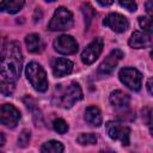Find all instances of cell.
Returning <instances> with one entry per match:
<instances>
[{
  "label": "cell",
  "mask_w": 153,
  "mask_h": 153,
  "mask_svg": "<svg viewBox=\"0 0 153 153\" xmlns=\"http://www.w3.org/2000/svg\"><path fill=\"white\" fill-rule=\"evenodd\" d=\"M23 56L17 42H8L1 54V80L16 82L20 75Z\"/></svg>",
  "instance_id": "cell-1"
},
{
  "label": "cell",
  "mask_w": 153,
  "mask_h": 153,
  "mask_svg": "<svg viewBox=\"0 0 153 153\" xmlns=\"http://www.w3.org/2000/svg\"><path fill=\"white\" fill-rule=\"evenodd\" d=\"M82 98V91L76 82L60 84L54 92V103L61 108H71L74 103Z\"/></svg>",
  "instance_id": "cell-2"
},
{
  "label": "cell",
  "mask_w": 153,
  "mask_h": 153,
  "mask_svg": "<svg viewBox=\"0 0 153 153\" xmlns=\"http://www.w3.org/2000/svg\"><path fill=\"white\" fill-rule=\"evenodd\" d=\"M25 74H26L27 80L30 81L31 86L36 91H38V92L47 91L48 79H47V74L41 65H38L37 62H30L25 68Z\"/></svg>",
  "instance_id": "cell-3"
},
{
  "label": "cell",
  "mask_w": 153,
  "mask_h": 153,
  "mask_svg": "<svg viewBox=\"0 0 153 153\" xmlns=\"http://www.w3.org/2000/svg\"><path fill=\"white\" fill-rule=\"evenodd\" d=\"M73 14L69 10L65 7H59L51 20L48 24V29L51 31H63V30H69L73 26Z\"/></svg>",
  "instance_id": "cell-4"
},
{
  "label": "cell",
  "mask_w": 153,
  "mask_h": 153,
  "mask_svg": "<svg viewBox=\"0 0 153 153\" xmlns=\"http://www.w3.org/2000/svg\"><path fill=\"white\" fill-rule=\"evenodd\" d=\"M120 80L131 91H139L141 88L142 82V74L133 67H126L122 68L118 73Z\"/></svg>",
  "instance_id": "cell-5"
},
{
  "label": "cell",
  "mask_w": 153,
  "mask_h": 153,
  "mask_svg": "<svg viewBox=\"0 0 153 153\" xmlns=\"http://www.w3.org/2000/svg\"><path fill=\"white\" fill-rule=\"evenodd\" d=\"M106 130L112 140H120L123 146H128L130 140V128L118 122H108Z\"/></svg>",
  "instance_id": "cell-6"
},
{
  "label": "cell",
  "mask_w": 153,
  "mask_h": 153,
  "mask_svg": "<svg viewBox=\"0 0 153 153\" xmlns=\"http://www.w3.org/2000/svg\"><path fill=\"white\" fill-rule=\"evenodd\" d=\"M20 120L19 110L12 104H4L0 108V121L4 126L13 128Z\"/></svg>",
  "instance_id": "cell-7"
},
{
  "label": "cell",
  "mask_w": 153,
  "mask_h": 153,
  "mask_svg": "<svg viewBox=\"0 0 153 153\" xmlns=\"http://www.w3.org/2000/svg\"><path fill=\"white\" fill-rule=\"evenodd\" d=\"M103 50V39L100 37H96L81 53V61L85 65L93 63L100 55Z\"/></svg>",
  "instance_id": "cell-8"
},
{
  "label": "cell",
  "mask_w": 153,
  "mask_h": 153,
  "mask_svg": "<svg viewBox=\"0 0 153 153\" xmlns=\"http://www.w3.org/2000/svg\"><path fill=\"white\" fill-rule=\"evenodd\" d=\"M54 49L60 54L71 55L78 51V43L72 36L61 35L54 41Z\"/></svg>",
  "instance_id": "cell-9"
},
{
  "label": "cell",
  "mask_w": 153,
  "mask_h": 153,
  "mask_svg": "<svg viewBox=\"0 0 153 153\" xmlns=\"http://www.w3.org/2000/svg\"><path fill=\"white\" fill-rule=\"evenodd\" d=\"M122 57H123L122 50H120V49L112 50V51L103 60V62L99 65L98 73H99V74H103V75L110 74V73L115 69V67L117 66V63L120 62V60H121Z\"/></svg>",
  "instance_id": "cell-10"
},
{
  "label": "cell",
  "mask_w": 153,
  "mask_h": 153,
  "mask_svg": "<svg viewBox=\"0 0 153 153\" xmlns=\"http://www.w3.org/2000/svg\"><path fill=\"white\" fill-rule=\"evenodd\" d=\"M103 23H104L105 26L110 27L115 32H124L129 26L128 19L124 16L120 14V13H110V14H108Z\"/></svg>",
  "instance_id": "cell-11"
},
{
  "label": "cell",
  "mask_w": 153,
  "mask_h": 153,
  "mask_svg": "<svg viewBox=\"0 0 153 153\" xmlns=\"http://www.w3.org/2000/svg\"><path fill=\"white\" fill-rule=\"evenodd\" d=\"M51 69L55 76L61 78L65 75H68L69 73H72L73 71V62L67 60V59H62V57H56L51 60Z\"/></svg>",
  "instance_id": "cell-12"
},
{
  "label": "cell",
  "mask_w": 153,
  "mask_h": 153,
  "mask_svg": "<svg viewBox=\"0 0 153 153\" xmlns=\"http://www.w3.org/2000/svg\"><path fill=\"white\" fill-rule=\"evenodd\" d=\"M109 99H110L111 105L116 110H120L122 112L128 110V106H129V103H130V97H129V94L124 93L123 91L116 90V91L111 92Z\"/></svg>",
  "instance_id": "cell-13"
},
{
  "label": "cell",
  "mask_w": 153,
  "mask_h": 153,
  "mask_svg": "<svg viewBox=\"0 0 153 153\" xmlns=\"http://www.w3.org/2000/svg\"><path fill=\"white\" fill-rule=\"evenodd\" d=\"M129 45L131 48L135 49H141V48H146L148 45H151L153 43V39L151 38V36L146 32H140V31H135L130 38H129Z\"/></svg>",
  "instance_id": "cell-14"
},
{
  "label": "cell",
  "mask_w": 153,
  "mask_h": 153,
  "mask_svg": "<svg viewBox=\"0 0 153 153\" xmlns=\"http://www.w3.org/2000/svg\"><path fill=\"white\" fill-rule=\"evenodd\" d=\"M85 121L92 127H99L102 124V115L97 106H88L85 110Z\"/></svg>",
  "instance_id": "cell-15"
},
{
  "label": "cell",
  "mask_w": 153,
  "mask_h": 153,
  "mask_svg": "<svg viewBox=\"0 0 153 153\" xmlns=\"http://www.w3.org/2000/svg\"><path fill=\"white\" fill-rule=\"evenodd\" d=\"M25 0H2L1 1V11L7 13H17L24 6Z\"/></svg>",
  "instance_id": "cell-16"
},
{
  "label": "cell",
  "mask_w": 153,
  "mask_h": 153,
  "mask_svg": "<svg viewBox=\"0 0 153 153\" xmlns=\"http://www.w3.org/2000/svg\"><path fill=\"white\" fill-rule=\"evenodd\" d=\"M25 43L30 53H38L42 50V42L37 33H30L25 37Z\"/></svg>",
  "instance_id": "cell-17"
},
{
  "label": "cell",
  "mask_w": 153,
  "mask_h": 153,
  "mask_svg": "<svg viewBox=\"0 0 153 153\" xmlns=\"http://www.w3.org/2000/svg\"><path fill=\"white\" fill-rule=\"evenodd\" d=\"M63 151H65L63 145L59 141H55V140L47 141L41 147V152H43V153H61Z\"/></svg>",
  "instance_id": "cell-18"
},
{
  "label": "cell",
  "mask_w": 153,
  "mask_h": 153,
  "mask_svg": "<svg viewBox=\"0 0 153 153\" xmlns=\"http://www.w3.org/2000/svg\"><path fill=\"white\" fill-rule=\"evenodd\" d=\"M76 141H78V143H80L82 146H85V145H94V143H97L98 137L93 133H87V134L82 133L76 137Z\"/></svg>",
  "instance_id": "cell-19"
},
{
  "label": "cell",
  "mask_w": 153,
  "mask_h": 153,
  "mask_svg": "<svg viewBox=\"0 0 153 153\" xmlns=\"http://www.w3.org/2000/svg\"><path fill=\"white\" fill-rule=\"evenodd\" d=\"M139 24L143 31H146L148 33H153V17H151V16L139 17Z\"/></svg>",
  "instance_id": "cell-20"
},
{
  "label": "cell",
  "mask_w": 153,
  "mask_h": 153,
  "mask_svg": "<svg viewBox=\"0 0 153 153\" xmlns=\"http://www.w3.org/2000/svg\"><path fill=\"white\" fill-rule=\"evenodd\" d=\"M53 127L55 129V131H57L59 134H65L67 133L68 130V124L65 120L62 118H56L54 122H53Z\"/></svg>",
  "instance_id": "cell-21"
},
{
  "label": "cell",
  "mask_w": 153,
  "mask_h": 153,
  "mask_svg": "<svg viewBox=\"0 0 153 153\" xmlns=\"http://www.w3.org/2000/svg\"><path fill=\"white\" fill-rule=\"evenodd\" d=\"M81 11H82V13H84V16H85V20H87L86 27H88L90 22L92 20V18H93V16H94V10L92 8V6H91L90 4H84L82 7H81Z\"/></svg>",
  "instance_id": "cell-22"
},
{
  "label": "cell",
  "mask_w": 153,
  "mask_h": 153,
  "mask_svg": "<svg viewBox=\"0 0 153 153\" xmlns=\"http://www.w3.org/2000/svg\"><path fill=\"white\" fill-rule=\"evenodd\" d=\"M0 90H1V93H2L4 96H10V94L13 92V90H14V82L6 81V80H1Z\"/></svg>",
  "instance_id": "cell-23"
},
{
  "label": "cell",
  "mask_w": 153,
  "mask_h": 153,
  "mask_svg": "<svg viewBox=\"0 0 153 153\" xmlns=\"http://www.w3.org/2000/svg\"><path fill=\"white\" fill-rule=\"evenodd\" d=\"M30 137H31L30 130H27V129L22 130V133L19 134V137H18V145H19L20 147L27 146V143H29V141H30Z\"/></svg>",
  "instance_id": "cell-24"
},
{
  "label": "cell",
  "mask_w": 153,
  "mask_h": 153,
  "mask_svg": "<svg viewBox=\"0 0 153 153\" xmlns=\"http://www.w3.org/2000/svg\"><path fill=\"white\" fill-rule=\"evenodd\" d=\"M142 120L147 126L153 124V109L151 108H145L142 110Z\"/></svg>",
  "instance_id": "cell-25"
},
{
  "label": "cell",
  "mask_w": 153,
  "mask_h": 153,
  "mask_svg": "<svg viewBox=\"0 0 153 153\" xmlns=\"http://www.w3.org/2000/svg\"><path fill=\"white\" fill-rule=\"evenodd\" d=\"M120 5L124 8H127L130 12H135L136 11V4L135 0H118Z\"/></svg>",
  "instance_id": "cell-26"
},
{
  "label": "cell",
  "mask_w": 153,
  "mask_h": 153,
  "mask_svg": "<svg viewBox=\"0 0 153 153\" xmlns=\"http://www.w3.org/2000/svg\"><path fill=\"white\" fill-rule=\"evenodd\" d=\"M146 11H147L148 16L153 17V0H148L146 2Z\"/></svg>",
  "instance_id": "cell-27"
},
{
  "label": "cell",
  "mask_w": 153,
  "mask_h": 153,
  "mask_svg": "<svg viewBox=\"0 0 153 153\" xmlns=\"http://www.w3.org/2000/svg\"><path fill=\"white\" fill-rule=\"evenodd\" d=\"M146 86H147V91L149 92V94L153 96V78H149V79L147 80Z\"/></svg>",
  "instance_id": "cell-28"
},
{
  "label": "cell",
  "mask_w": 153,
  "mask_h": 153,
  "mask_svg": "<svg viewBox=\"0 0 153 153\" xmlns=\"http://www.w3.org/2000/svg\"><path fill=\"white\" fill-rule=\"evenodd\" d=\"M41 18H42V11H41V8H37L35 11L33 19H35V22H37V20H41Z\"/></svg>",
  "instance_id": "cell-29"
},
{
  "label": "cell",
  "mask_w": 153,
  "mask_h": 153,
  "mask_svg": "<svg viewBox=\"0 0 153 153\" xmlns=\"http://www.w3.org/2000/svg\"><path fill=\"white\" fill-rule=\"evenodd\" d=\"M97 2L99 5H102V6H109V5H111L114 2V0H97Z\"/></svg>",
  "instance_id": "cell-30"
},
{
  "label": "cell",
  "mask_w": 153,
  "mask_h": 153,
  "mask_svg": "<svg viewBox=\"0 0 153 153\" xmlns=\"http://www.w3.org/2000/svg\"><path fill=\"white\" fill-rule=\"evenodd\" d=\"M0 137H1L0 146H4V143H5V135H4V133H0Z\"/></svg>",
  "instance_id": "cell-31"
},
{
  "label": "cell",
  "mask_w": 153,
  "mask_h": 153,
  "mask_svg": "<svg viewBox=\"0 0 153 153\" xmlns=\"http://www.w3.org/2000/svg\"><path fill=\"white\" fill-rule=\"evenodd\" d=\"M149 133H151V135L153 136V124L149 126Z\"/></svg>",
  "instance_id": "cell-32"
},
{
  "label": "cell",
  "mask_w": 153,
  "mask_h": 153,
  "mask_svg": "<svg viewBox=\"0 0 153 153\" xmlns=\"http://www.w3.org/2000/svg\"><path fill=\"white\" fill-rule=\"evenodd\" d=\"M151 56H152V59H153V50H152V53H151Z\"/></svg>",
  "instance_id": "cell-33"
},
{
  "label": "cell",
  "mask_w": 153,
  "mask_h": 153,
  "mask_svg": "<svg viewBox=\"0 0 153 153\" xmlns=\"http://www.w3.org/2000/svg\"><path fill=\"white\" fill-rule=\"evenodd\" d=\"M47 1H55V0H47Z\"/></svg>",
  "instance_id": "cell-34"
}]
</instances>
